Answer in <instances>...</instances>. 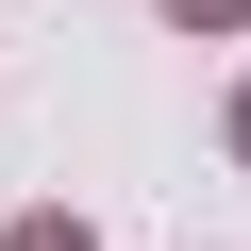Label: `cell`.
<instances>
[{
    "label": "cell",
    "mask_w": 251,
    "mask_h": 251,
    "mask_svg": "<svg viewBox=\"0 0 251 251\" xmlns=\"http://www.w3.org/2000/svg\"><path fill=\"white\" fill-rule=\"evenodd\" d=\"M168 17H251V0H168Z\"/></svg>",
    "instance_id": "1"
},
{
    "label": "cell",
    "mask_w": 251,
    "mask_h": 251,
    "mask_svg": "<svg viewBox=\"0 0 251 251\" xmlns=\"http://www.w3.org/2000/svg\"><path fill=\"white\" fill-rule=\"evenodd\" d=\"M234 134H251V100H234Z\"/></svg>",
    "instance_id": "2"
}]
</instances>
